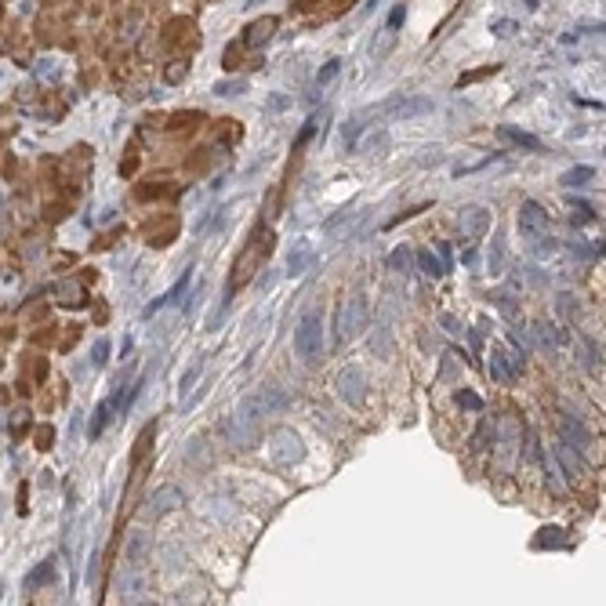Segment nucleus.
<instances>
[{"label": "nucleus", "mask_w": 606, "mask_h": 606, "mask_svg": "<svg viewBox=\"0 0 606 606\" xmlns=\"http://www.w3.org/2000/svg\"><path fill=\"white\" fill-rule=\"evenodd\" d=\"M312 135H316V120H309V124L302 127V131H298V138H295V149H302V145H305Z\"/></svg>", "instance_id": "7c9ffc66"}, {"label": "nucleus", "mask_w": 606, "mask_h": 606, "mask_svg": "<svg viewBox=\"0 0 606 606\" xmlns=\"http://www.w3.org/2000/svg\"><path fill=\"white\" fill-rule=\"evenodd\" d=\"M105 356H109V345H105V341H98V345H95V363H102Z\"/></svg>", "instance_id": "4c0bfd02"}, {"label": "nucleus", "mask_w": 606, "mask_h": 606, "mask_svg": "<svg viewBox=\"0 0 606 606\" xmlns=\"http://www.w3.org/2000/svg\"><path fill=\"white\" fill-rule=\"evenodd\" d=\"M403 18H407V11H403V8H399V4H396V11H392V15H389V26H392V29H396V26H399V22H403Z\"/></svg>", "instance_id": "f704fd0d"}, {"label": "nucleus", "mask_w": 606, "mask_h": 606, "mask_svg": "<svg viewBox=\"0 0 606 606\" xmlns=\"http://www.w3.org/2000/svg\"><path fill=\"white\" fill-rule=\"evenodd\" d=\"M145 548H149V534H145V530H135L131 548H127V556H131V563H138V559L145 556Z\"/></svg>", "instance_id": "393cba45"}, {"label": "nucleus", "mask_w": 606, "mask_h": 606, "mask_svg": "<svg viewBox=\"0 0 606 606\" xmlns=\"http://www.w3.org/2000/svg\"><path fill=\"white\" fill-rule=\"evenodd\" d=\"M309 258H312V247H309V240H298L295 247L287 251V276H302V272H305V265H309Z\"/></svg>", "instance_id": "dca6fc26"}, {"label": "nucleus", "mask_w": 606, "mask_h": 606, "mask_svg": "<svg viewBox=\"0 0 606 606\" xmlns=\"http://www.w3.org/2000/svg\"><path fill=\"white\" fill-rule=\"evenodd\" d=\"M417 269L425 272V276H432V280H439L447 272V265H443V258H436L432 251H417Z\"/></svg>", "instance_id": "6ab92c4d"}, {"label": "nucleus", "mask_w": 606, "mask_h": 606, "mask_svg": "<svg viewBox=\"0 0 606 606\" xmlns=\"http://www.w3.org/2000/svg\"><path fill=\"white\" fill-rule=\"evenodd\" d=\"M287 403H290V396H287V389H283V385L269 381V385H262V389L254 392V396H247V399H244L236 411H240V414H247L251 421H262L265 414H280V411L287 407Z\"/></svg>", "instance_id": "7ed1b4c3"}, {"label": "nucleus", "mask_w": 606, "mask_h": 606, "mask_svg": "<svg viewBox=\"0 0 606 606\" xmlns=\"http://www.w3.org/2000/svg\"><path fill=\"white\" fill-rule=\"evenodd\" d=\"M186 287H189V272H186V276H182V280H178V283H175V287L168 290V295L160 298V302H153V305H149V312H156V309H163V305H178V302H182V295H186Z\"/></svg>", "instance_id": "4be33fe9"}, {"label": "nucleus", "mask_w": 606, "mask_h": 606, "mask_svg": "<svg viewBox=\"0 0 606 606\" xmlns=\"http://www.w3.org/2000/svg\"><path fill=\"white\" fill-rule=\"evenodd\" d=\"M295 348L305 363H320V356H323V312L316 305L302 312V320L295 327Z\"/></svg>", "instance_id": "f257e3e1"}, {"label": "nucleus", "mask_w": 606, "mask_h": 606, "mask_svg": "<svg viewBox=\"0 0 606 606\" xmlns=\"http://www.w3.org/2000/svg\"><path fill=\"white\" fill-rule=\"evenodd\" d=\"M338 73H341V59H330V62H323V69L316 73V80H312V95H309V98H320V91H323L330 80H334Z\"/></svg>", "instance_id": "f3484780"}, {"label": "nucleus", "mask_w": 606, "mask_h": 606, "mask_svg": "<svg viewBox=\"0 0 606 606\" xmlns=\"http://www.w3.org/2000/svg\"><path fill=\"white\" fill-rule=\"evenodd\" d=\"M501 265H505V236H498L490 247V272H501Z\"/></svg>", "instance_id": "bb28decb"}, {"label": "nucleus", "mask_w": 606, "mask_h": 606, "mask_svg": "<svg viewBox=\"0 0 606 606\" xmlns=\"http://www.w3.org/2000/svg\"><path fill=\"white\" fill-rule=\"evenodd\" d=\"M222 432H226V439L232 447H251L254 439H258V421H251L247 414H240V411H232L229 417H226V425H222Z\"/></svg>", "instance_id": "6e6552de"}, {"label": "nucleus", "mask_w": 606, "mask_h": 606, "mask_svg": "<svg viewBox=\"0 0 606 606\" xmlns=\"http://www.w3.org/2000/svg\"><path fill=\"white\" fill-rule=\"evenodd\" d=\"M287 105H290L287 98H269V113H276V109H280V113H283Z\"/></svg>", "instance_id": "c9c22d12"}, {"label": "nucleus", "mask_w": 606, "mask_h": 606, "mask_svg": "<svg viewBox=\"0 0 606 606\" xmlns=\"http://www.w3.org/2000/svg\"><path fill=\"white\" fill-rule=\"evenodd\" d=\"M559 436H563L559 443H566V447L577 450V454L592 443V439H589V429H584L574 414H563V417H559Z\"/></svg>", "instance_id": "9d476101"}, {"label": "nucleus", "mask_w": 606, "mask_h": 606, "mask_svg": "<svg viewBox=\"0 0 606 606\" xmlns=\"http://www.w3.org/2000/svg\"><path fill=\"white\" fill-rule=\"evenodd\" d=\"M272 33H276V18H272V15H262V18H254V22L244 29V44H247V47H265Z\"/></svg>", "instance_id": "9b49d317"}, {"label": "nucleus", "mask_w": 606, "mask_h": 606, "mask_svg": "<svg viewBox=\"0 0 606 606\" xmlns=\"http://www.w3.org/2000/svg\"><path fill=\"white\" fill-rule=\"evenodd\" d=\"M389 334H392V327H389V309H381V316L374 323V334H371V348H374V356H389Z\"/></svg>", "instance_id": "ddd939ff"}, {"label": "nucleus", "mask_w": 606, "mask_h": 606, "mask_svg": "<svg viewBox=\"0 0 606 606\" xmlns=\"http://www.w3.org/2000/svg\"><path fill=\"white\" fill-rule=\"evenodd\" d=\"M334 389L348 407H363L367 403V374L360 371V367H341L338 378H334Z\"/></svg>", "instance_id": "39448f33"}, {"label": "nucleus", "mask_w": 606, "mask_h": 606, "mask_svg": "<svg viewBox=\"0 0 606 606\" xmlns=\"http://www.w3.org/2000/svg\"><path fill=\"white\" fill-rule=\"evenodd\" d=\"M385 142H389V138H385V135H374V138H367V142H360L356 149H363V153H374V149H385Z\"/></svg>", "instance_id": "c756f323"}, {"label": "nucleus", "mask_w": 606, "mask_h": 606, "mask_svg": "<svg viewBox=\"0 0 606 606\" xmlns=\"http://www.w3.org/2000/svg\"><path fill=\"white\" fill-rule=\"evenodd\" d=\"M363 327H367V298L360 290H353L345 298V305L334 309V345H345L348 338H356Z\"/></svg>", "instance_id": "f03ea898"}, {"label": "nucleus", "mask_w": 606, "mask_h": 606, "mask_svg": "<svg viewBox=\"0 0 606 606\" xmlns=\"http://www.w3.org/2000/svg\"><path fill=\"white\" fill-rule=\"evenodd\" d=\"M592 178H596V171H592V168H570V171H566L559 182H563L566 189H581V186H589Z\"/></svg>", "instance_id": "aec40b11"}, {"label": "nucleus", "mask_w": 606, "mask_h": 606, "mask_svg": "<svg viewBox=\"0 0 606 606\" xmlns=\"http://www.w3.org/2000/svg\"><path fill=\"white\" fill-rule=\"evenodd\" d=\"M182 505V490L178 487H160L153 498H149V512L153 516H160V512H171V508H178Z\"/></svg>", "instance_id": "2eb2a0df"}, {"label": "nucleus", "mask_w": 606, "mask_h": 606, "mask_svg": "<svg viewBox=\"0 0 606 606\" xmlns=\"http://www.w3.org/2000/svg\"><path fill=\"white\" fill-rule=\"evenodd\" d=\"M530 338H534L541 348H548V353H556V348L566 341V334H563V327H556V323H530Z\"/></svg>", "instance_id": "f8f14e48"}, {"label": "nucleus", "mask_w": 606, "mask_h": 606, "mask_svg": "<svg viewBox=\"0 0 606 606\" xmlns=\"http://www.w3.org/2000/svg\"><path fill=\"white\" fill-rule=\"evenodd\" d=\"M498 135H501L505 142H512V145H523V149H530V153H545L541 138H534V135L519 131V127H508V124H501V127H498Z\"/></svg>", "instance_id": "4468645a"}, {"label": "nucleus", "mask_w": 606, "mask_h": 606, "mask_svg": "<svg viewBox=\"0 0 606 606\" xmlns=\"http://www.w3.org/2000/svg\"><path fill=\"white\" fill-rule=\"evenodd\" d=\"M182 77H186V62H171V69H168V77H163V80H168V84H178Z\"/></svg>", "instance_id": "473e14b6"}, {"label": "nucleus", "mask_w": 606, "mask_h": 606, "mask_svg": "<svg viewBox=\"0 0 606 606\" xmlns=\"http://www.w3.org/2000/svg\"><path fill=\"white\" fill-rule=\"evenodd\" d=\"M240 91H244V80H226V84H218V87H214V95L232 98V95H240Z\"/></svg>", "instance_id": "cd10ccee"}, {"label": "nucleus", "mask_w": 606, "mask_h": 606, "mask_svg": "<svg viewBox=\"0 0 606 606\" xmlns=\"http://www.w3.org/2000/svg\"><path fill=\"white\" fill-rule=\"evenodd\" d=\"M559 312H563V316H570V312H574V298L570 295H559Z\"/></svg>", "instance_id": "72a5a7b5"}, {"label": "nucleus", "mask_w": 606, "mask_h": 606, "mask_svg": "<svg viewBox=\"0 0 606 606\" xmlns=\"http://www.w3.org/2000/svg\"><path fill=\"white\" fill-rule=\"evenodd\" d=\"M490 229V211L480 207V204H468L457 211V232L465 236V240H483V232Z\"/></svg>", "instance_id": "423d86ee"}, {"label": "nucleus", "mask_w": 606, "mask_h": 606, "mask_svg": "<svg viewBox=\"0 0 606 606\" xmlns=\"http://www.w3.org/2000/svg\"><path fill=\"white\" fill-rule=\"evenodd\" d=\"M548 229V214L541 204H534V200H526V204L519 207V232L530 236V240H538V236Z\"/></svg>", "instance_id": "1a4fd4ad"}, {"label": "nucleus", "mask_w": 606, "mask_h": 606, "mask_svg": "<svg viewBox=\"0 0 606 606\" xmlns=\"http://www.w3.org/2000/svg\"><path fill=\"white\" fill-rule=\"evenodd\" d=\"M389 265L399 272V276H407V272H414V254H411V247H396V251L389 254Z\"/></svg>", "instance_id": "412c9836"}, {"label": "nucleus", "mask_w": 606, "mask_h": 606, "mask_svg": "<svg viewBox=\"0 0 606 606\" xmlns=\"http://www.w3.org/2000/svg\"><path fill=\"white\" fill-rule=\"evenodd\" d=\"M556 454H559V461H563V468L570 472V475H577V472H584V461L577 457V450H570L566 443H556Z\"/></svg>", "instance_id": "5701e85b"}, {"label": "nucleus", "mask_w": 606, "mask_h": 606, "mask_svg": "<svg viewBox=\"0 0 606 606\" xmlns=\"http://www.w3.org/2000/svg\"><path fill=\"white\" fill-rule=\"evenodd\" d=\"M381 109H385V113H389L392 120H414V117L432 113V98H425V95H399V98H392V102H385Z\"/></svg>", "instance_id": "0eeeda50"}, {"label": "nucleus", "mask_w": 606, "mask_h": 606, "mask_svg": "<svg viewBox=\"0 0 606 606\" xmlns=\"http://www.w3.org/2000/svg\"><path fill=\"white\" fill-rule=\"evenodd\" d=\"M367 120V113H353L345 124H341V142H345V149H356V138H360V131H363V124Z\"/></svg>", "instance_id": "a211bd4d"}, {"label": "nucleus", "mask_w": 606, "mask_h": 606, "mask_svg": "<svg viewBox=\"0 0 606 606\" xmlns=\"http://www.w3.org/2000/svg\"><path fill=\"white\" fill-rule=\"evenodd\" d=\"M566 538H563V530L559 526H545L541 534L534 538V548H556V545H563Z\"/></svg>", "instance_id": "b1692460"}, {"label": "nucleus", "mask_w": 606, "mask_h": 606, "mask_svg": "<svg viewBox=\"0 0 606 606\" xmlns=\"http://www.w3.org/2000/svg\"><path fill=\"white\" fill-rule=\"evenodd\" d=\"M439 323H443V330H447V334H454V338H461V334H465V327L457 323V320L450 316V312H443V320H439Z\"/></svg>", "instance_id": "c85d7f7f"}, {"label": "nucleus", "mask_w": 606, "mask_h": 606, "mask_svg": "<svg viewBox=\"0 0 606 606\" xmlns=\"http://www.w3.org/2000/svg\"><path fill=\"white\" fill-rule=\"evenodd\" d=\"M269 450H272V461L276 465H298L305 457V443L295 429H276L269 436Z\"/></svg>", "instance_id": "20e7f679"}, {"label": "nucleus", "mask_w": 606, "mask_h": 606, "mask_svg": "<svg viewBox=\"0 0 606 606\" xmlns=\"http://www.w3.org/2000/svg\"><path fill=\"white\" fill-rule=\"evenodd\" d=\"M454 399H457V407H465V411H475V414H483V399H480V396H475V392H468V389H461V392H457Z\"/></svg>", "instance_id": "a878e982"}, {"label": "nucleus", "mask_w": 606, "mask_h": 606, "mask_svg": "<svg viewBox=\"0 0 606 606\" xmlns=\"http://www.w3.org/2000/svg\"><path fill=\"white\" fill-rule=\"evenodd\" d=\"M200 367H204V363H196L193 371H186V378H182V396H186V392L193 389V385H196V378H200Z\"/></svg>", "instance_id": "2f4dec72"}, {"label": "nucleus", "mask_w": 606, "mask_h": 606, "mask_svg": "<svg viewBox=\"0 0 606 606\" xmlns=\"http://www.w3.org/2000/svg\"><path fill=\"white\" fill-rule=\"evenodd\" d=\"M570 251L577 254V258H592V254H596L592 247H581V244H570Z\"/></svg>", "instance_id": "e433bc0d"}]
</instances>
